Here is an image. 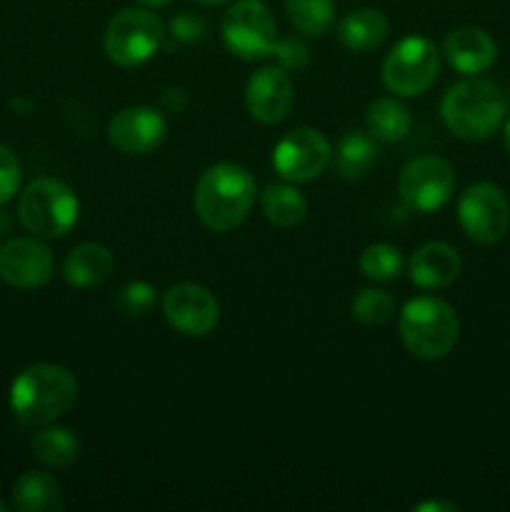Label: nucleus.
Returning a JSON list of instances; mask_svg holds the SVG:
<instances>
[{
    "label": "nucleus",
    "mask_w": 510,
    "mask_h": 512,
    "mask_svg": "<svg viewBox=\"0 0 510 512\" xmlns=\"http://www.w3.org/2000/svg\"><path fill=\"white\" fill-rule=\"evenodd\" d=\"M350 313L358 323L378 328L395 315V298L383 288H363L350 300Z\"/></svg>",
    "instance_id": "nucleus-27"
},
{
    "label": "nucleus",
    "mask_w": 510,
    "mask_h": 512,
    "mask_svg": "<svg viewBox=\"0 0 510 512\" xmlns=\"http://www.w3.org/2000/svg\"><path fill=\"white\" fill-rule=\"evenodd\" d=\"M78 400V380L68 368L35 363L20 370L10 385V410L20 423L43 428L63 418Z\"/></svg>",
    "instance_id": "nucleus-2"
},
{
    "label": "nucleus",
    "mask_w": 510,
    "mask_h": 512,
    "mask_svg": "<svg viewBox=\"0 0 510 512\" xmlns=\"http://www.w3.org/2000/svg\"><path fill=\"white\" fill-rule=\"evenodd\" d=\"M20 180H23V165H20L18 155L8 145L0 143V205L8 203L18 193Z\"/></svg>",
    "instance_id": "nucleus-29"
},
{
    "label": "nucleus",
    "mask_w": 510,
    "mask_h": 512,
    "mask_svg": "<svg viewBox=\"0 0 510 512\" xmlns=\"http://www.w3.org/2000/svg\"><path fill=\"white\" fill-rule=\"evenodd\" d=\"M163 315L175 333L185 338H205L218 325L220 305L203 285L178 283L163 293Z\"/></svg>",
    "instance_id": "nucleus-12"
},
{
    "label": "nucleus",
    "mask_w": 510,
    "mask_h": 512,
    "mask_svg": "<svg viewBox=\"0 0 510 512\" xmlns=\"http://www.w3.org/2000/svg\"><path fill=\"white\" fill-rule=\"evenodd\" d=\"M115 258L105 245L100 243H80L68 253L63 263V278L73 288H95L103 285L113 275Z\"/></svg>",
    "instance_id": "nucleus-18"
},
{
    "label": "nucleus",
    "mask_w": 510,
    "mask_h": 512,
    "mask_svg": "<svg viewBox=\"0 0 510 512\" xmlns=\"http://www.w3.org/2000/svg\"><path fill=\"white\" fill-rule=\"evenodd\" d=\"M168 125L158 110L148 105H130L118 110L108 123V140L125 155H148L163 145Z\"/></svg>",
    "instance_id": "nucleus-14"
},
{
    "label": "nucleus",
    "mask_w": 510,
    "mask_h": 512,
    "mask_svg": "<svg viewBox=\"0 0 510 512\" xmlns=\"http://www.w3.org/2000/svg\"><path fill=\"white\" fill-rule=\"evenodd\" d=\"M503 143H505V150L510 153V118L505 120V128H503Z\"/></svg>",
    "instance_id": "nucleus-35"
},
{
    "label": "nucleus",
    "mask_w": 510,
    "mask_h": 512,
    "mask_svg": "<svg viewBox=\"0 0 510 512\" xmlns=\"http://www.w3.org/2000/svg\"><path fill=\"white\" fill-rule=\"evenodd\" d=\"M415 512H458L460 508L455 503H448V500H425V503H418L413 508Z\"/></svg>",
    "instance_id": "nucleus-33"
},
{
    "label": "nucleus",
    "mask_w": 510,
    "mask_h": 512,
    "mask_svg": "<svg viewBox=\"0 0 510 512\" xmlns=\"http://www.w3.org/2000/svg\"><path fill=\"white\" fill-rule=\"evenodd\" d=\"M505 113L508 103L500 85L478 75H468L460 83L450 85L440 103L445 128L465 143L488 140L505 123Z\"/></svg>",
    "instance_id": "nucleus-3"
},
{
    "label": "nucleus",
    "mask_w": 510,
    "mask_h": 512,
    "mask_svg": "<svg viewBox=\"0 0 510 512\" xmlns=\"http://www.w3.org/2000/svg\"><path fill=\"white\" fill-rule=\"evenodd\" d=\"M163 20L150 8H123L105 28V55L120 68H138L163 48Z\"/></svg>",
    "instance_id": "nucleus-6"
},
{
    "label": "nucleus",
    "mask_w": 510,
    "mask_h": 512,
    "mask_svg": "<svg viewBox=\"0 0 510 512\" xmlns=\"http://www.w3.org/2000/svg\"><path fill=\"white\" fill-rule=\"evenodd\" d=\"M273 58L278 60L280 68L300 70L308 65L310 48L300 38H278V45L273 50Z\"/></svg>",
    "instance_id": "nucleus-30"
},
{
    "label": "nucleus",
    "mask_w": 510,
    "mask_h": 512,
    "mask_svg": "<svg viewBox=\"0 0 510 512\" xmlns=\"http://www.w3.org/2000/svg\"><path fill=\"white\" fill-rule=\"evenodd\" d=\"M285 13L300 35L323 38L335 23L333 0H285Z\"/></svg>",
    "instance_id": "nucleus-25"
},
{
    "label": "nucleus",
    "mask_w": 510,
    "mask_h": 512,
    "mask_svg": "<svg viewBox=\"0 0 510 512\" xmlns=\"http://www.w3.org/2000/svg\"><path fill=\"white\" fill-rule=\"evenodd\" d=\"M155 300H158V295H155L153 285L145 283V280H130V283H125L123 288L118 290L115 305L120 308V313L135 318V315L150 313L155 305Z\"/></svg>",
    "instance_id": "nucleus-28"
},
{
    "label": "nucleus",
    "mask_w": 510,
    "mask_h": 512,
    "mask_svg": "<svg viewBox=\"0 0 510 512\" xmlns=\"http://www.w3.org/2000/svg\"><path fill=\"white\" fill-rule=\"evenodd\" d=\"M140 5H145V8H165V5H170L173 0H138Z\"/></svg>",
    "instance_id": "nucleus-34"
},
{
    "label": "nucleus",
    "mask_w": 510,
    "mask_h": 512,
    "mask_svg": "<svg viewBox=\"0 0 510 512\" xmlns=\"http://www.w3.org/2000/svg\"><path fill=\"white\" fill-rule=\"evenodd\" d=\"M225 48L243 60H263L278 45V25L263 0H235L223 15Z\"/></svg>",
    "instance_id": "nucleus-8"
},
{
    "label": "nucleus",
    "mask_w": 510,
    "mask_h": 512,
    "mask_svg": "<svg viewBox=\"0 0 510 512\" xmlns=\"http://www.w3.org/2000/svg\"><path fill=\"white\" fill-rule=\"evenodd\" d=\"M0 512H8V503H3V500H0Z\"/></svg>",
    "instance_id": "nucleus-37"
},
{
    "label": "nucleus",
    "mask_w": 510,
    "mask_h": 512,
    "mask_svg": "<svg viewBox=\"0 0 510 512\" xmlns=\"http://www.w3.org/2000/svg\"><path fill=\"white\" fill-rule=\"evenodd\" d=\"M440 50L423 35H408L388 53L383 63V83L398 98L423 95L438 80Z\"/></svg>",
    "instance_id": "nucleus-7"
},
{
    "label": "nucleus",
    "mask_w": 510,
    "mask_h": 512,
    "mask_svg": "<svg viewBox=\"0 0 510 512\" xmlns=\"http://www.w3.org/2000/svg\"><path fill=\"white\" fill-rule=\"evenodd\" d=\"M443 55L458 73L480 75L498 58V43L493 35L475 25H463L445 35Z\"/></svg>",
    "instance_id": "nucleus-16"
},
{
    "label": "nucleus",
    "mask_w": 510,
    "mask_h": 512,
    "mask_svg": "<svg viewBox=\"0 0 510 512\" xmlns=\"http://www.w3.org/2000/svg\"><path fill=\"white\" fill-rule=\"evenodd\" d=\"M205 33H208V25L195 13H178L170 20V35L178 43H200L205 38Z\"/></svg>",
    "instance_id": "nucleus-31"
},
{
    "label": "nucleus",
    "mask_w": 510,
    "mask_h": 512,
    "mask_svg": "<svg viewBox=\"0 0 510 512\" xmlns=\"http://www.w3.org/2000/svg\"><path fill=\"white\" fill-rule=\"evenodd\" d=\"M458 223L478 245H495L510 230V203L495 183H473L458 200Z\"/></svg>",
    "instance_id": "nucleus-9"
},
{
    "label": "nucleus",
    "mask_w": 510,
    "mask_h": 512,
    "mask_svg": "<svg viewBox=\"0 0 510 512\" xmlns=\"http://www.w3.org/2000/svg\"><path fill=\"white\" fill-rule=\"evenodd\" d=\"M388 18L378 8H358L345 15L338 25V38L353 53H370L388 38Z\"/></svg>",
    "instance_id": "nucleus-20"
},
{
    "label": "nucleus",
    "mask_w": 510,
    "mask_h": 512,
    "mask_svg": "<svg viewBox=\"0 0 510 512\" xmlns=\"http://www.w3.org/2000/svg\"><path fill=\"white\" fill-rule=\"evenodd\" d=\"M455 190L453 165L438 155H418L398 178L400 200L415 213H435L450 200Z\"/></svg>",
    "instance_id": "nucleus-10"
},
{
    "label": "nucleus",
    "mask_w": 510,
    "mask_h": 512,
    "mask_svg": "<svg viewBox=\"0 0 510 512\" xmlns=\"http://www.w3.org/2000/svg\"><path fill=\"white\" fill-rule=\"evenodd\" d=\"M260 205L268 223L275 228H298L308 215V200L293 185H268Z\"/></svg>",
    "instance_id": "nucleus-24"
},
{
    "label": "nucleus",
    "mask_w": 510,
    "mask_h": 512,
    "mask_svg": "<svg viewBox=\"0 0 510 512\" xmlns=\"http://www.w3.org/2000/svg\"><path fill=\"white\" fill-rule=\"evenodd\" d=\"M410 125H413L410 110L400 103L398 95L375 98L365 113V128L378 143H398L410 133Z\"/></svg>",
    "instance_id": "nucleus-22"
},
{
    "label": "nucleus",
    "mask_w": 510,
    "mask_h": 512,
    "mask_svg": "<svg viewBox=\"0 0 510 512\" xmlns=\"http://www.w3.org/2000/svg\"><path fill=\"white\" fill-rule=\"evenodd\" d=\"M55 273L53 253L38 238H10L0 245V280L10 288L35 290Z\"/></svg>",
    "instance_id": "nucleus-13"
},
{
    "label": "nucleus",
    "mask_w": 510,
    "mask_h": 512,
    "mask_svg": "<svg viewBox=\"0 0 510 512\" xmlns=\"http://www.w3.org/2000/svg\"><path fill=\"white\" fill-rule=\"evenodd\" d=\"M295 90L288 70L280 65H265L250 75L245 85V105L253 120L263 125H278L293 108Z\"/></svg>",
    "instance_id": "nucleus-15"
},
{
    "label": "nucleus",
    "mask_w": 510,
    "mask_h": 512,
    "mask_svg": "<svg viewBox=\"0 0 510 512\" xmlns=\"http://www.w3.org/2000/svg\"><path fill=\"white\" fill-rule=\"evenodd\" d=\"M35 460L45 465V468L53 470H65L78 460L80 443L75 438V433H70L63 425H43V428L35 433L33 443H30Z\"/></svg>",
    "instance_id": "nucleus-23"
},
{
    "label": "nucleus",
    "mask_w": 510,
    "mask_h": 512,
    "mask_svg": "<svg viewBox=\"0 0 510 512\" xmlns=\"http://www.w3.org/2000/svg\"><path fill=\"white\" fill-rule=\"evenodd\" d=\"M78 215V195L58 178H35L20 193L18 218L35 238H63L75 228Z\"/></svg>",
    "instance_id": "nucleus-5"
},
{
    "label": "nucleus",
    "mask_w": 510,
    "mask_h": 512,
    "mask_svg": "<svg viewBox=\"0 0 510 512\" xmlns=\"http://www.w3.org/2000/svg\"><path fill=\"white\" fill-rule=\"evenodd\" d=\"M198 3H203V5H223V3H230V0H198Z\"/></svg>",
    "instance_id": "nucleus-36"
},
{
    "label": "nucleus",
    "mask_w": 510,
    "mask_h": 512,
    "mask_svg": "<svg viewBox=\"0 0 510 512\" xmlns=\"http://www.w3.org/2000/svg\"><path fill=\"white\" fill-rule=\"evenodd\" d=\"M360 273L373 283H390L403 273V255L390 243H373L360 253Z\"/></svg>",
    "instance_id": "nucleus-26"
},
{
    "label": "nucleus",
    "mask_w": 510,
    "mask_h": 512,
    "mask_svg": "<svg viewBox=\"0 0 510 512\" xmlns=\"http://www.w3.org/2000/svg\"><path fill=\"white\" fill-rule=\"evenodd\" d=\"M13 508L20 512H60L65 508L63 488L43 470H25L13 483Z\"/></svg>",
    "instance_id": "nucleus-19"
},
{
    "label": "nucleus",
    "mask_w": 510,
    "mask_h": 512,
    "mask_svg": "<svg viewBox=\"0 0 510 512\" xmlns=\"http://www.w3.org/2000/svg\"><path fill=\"white\" fill-rule=\"evenodd\" d=\"M163 108L168 110V113L178 115L180 110L185 108V93H183V90H165Z\"/></svg>",
    "instance_id": "nucleus-32"
},
{
    "label": "nucleus",
    "mask_w": 510,
    "mask_h": 512,
    "mask_svg": "<svg viewBox=\"0 0 510 512\" xmlns=\"http://www.w3.org/2000/svg\"><path fill=\"white\" fill-rule=\"evenodd\" d=\"M333 163V145L320 130L295 128L273 148V168L288 183H310Z\"/></svg>",
    "instance_id": "nucleus-11"
},
{
    "label": "nucleus",
    "mask_w": 510,
    "mask_h": 512,
    "mask_svg": "<svg viewBox=\"0 0 510 512\" xmlns=\"http://www.w3.org/2000/svg\"><path fill=\"white\" fill-rule=\"evenodd\" d=\"M258 185L248 168L238 163H215L195 183V213L213 233L240 228L253 210Z\"/></svg>",
    "instance_id": "nucleus-1"
},
{
    "label": "nucleus",
    "mask_w": 510,
    "mask_h": 512,
    "mask_svg": "<svg viewBox=\"0 0 510 512\" xmlns=\"http://www.w3.org/2000/svg\"><path fill=\"white\" fill-rule=\"evenodd\" d=\"M400 340L418 360L445 358L455 348L460 335V320L453 305L433 295H418L400 310Z\"/></svg>",
    "instance_id": "nucleus-4"
},
{
    "label": "nucleus",
    "mask_w": 510,
    "mask_h": 512,
    "mask_svg": "<svg viewBox=\"0 0 510 512\" xmlns=\"http://www.w3.org/2000/svg\"><path fill=\"white\" fill-rule=\"evenodd\" d=\"M378 140L368 133V130H350L340 138L338 148L333 153L335 170L340 178L358 180L368 173L378 160Z\"/></svg>",
    "instance_id": "nucleus-21"
},
{
    "label": "nucleus",
    "mask_w": 510,
    "mask_h": 512,
    "mask_svg": "<svg viewBox=\"0 0 510 512\" xmlns=\"http://www.w3.org/2000/svg\"><path fill=\"white\" fill-rule=\"evenodd\" d=\"M463 270L458 250L443 240H430L420 245L408 263L410 283L423 290H443L458 280Z\"/></svg>",
    "instance_id": "nucleus-17"
}]
</instances>
